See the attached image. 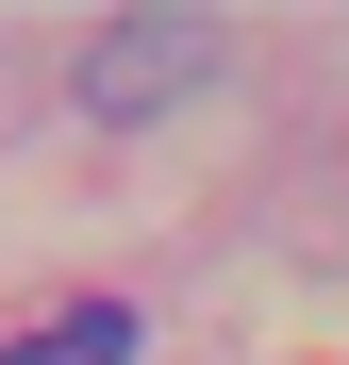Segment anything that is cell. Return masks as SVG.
Returning <instances> with one entry per match:
<instances>
[{
  "instance_id": "obj_1",
  "label": "cell",
  "mask_w": 349,
  "mask_h": 365,
  "mask_svg": "<svg viewBox=\"0 0 349 365\" xmlns=\"http://www.w3.org/2000/svg\"><path fill=\"white\" fill-rule=\"evenodd\" d=\"M0 365H133V299H67V316H34Z\"/></svg>"
}]
</instances>
